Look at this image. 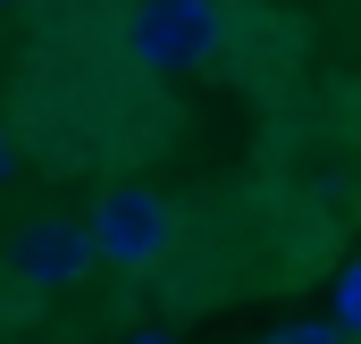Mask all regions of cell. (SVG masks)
<instances>
[{"label": "cell", "mask_w": 361, "mask_h": 344, "mask_svg": "<svg viewBox=\"0 0 361 344\" xmlns=\"http://www.w3.org/2000/svg\"><path fill=\"white\" fill-rule=\"evenodd\" d=\"M0 8H17V0H0Z\"/></svg>", "instance_id": "obj_7"}, {"label": "cell", "mask_w": 361, "mask_h": 344, "mask_svg": "<svg viewBox=\"0 0 361 344\" xmlns=\"http://www.w3.org/2000/svg\"><path fill=\"white\" fill-rule=\"evenodd\" d=\"M261 344H345V328H336V319H311V328H277V336H261Z\"/></svg>", "instance_id": "obj_5"}, {"label": "cell", "mask_w": 361, "mask_h": 344, "mask_svg": "<svg viewBox=\"0 0 361 344\" xmlns=\"http://www.w3.org/2000/svg\"><path fill=\"white\" fill-rule=\"evenodd\" d=\"M85 227H92V252L109 260V269H152V260L169 252V202H160L152 185L101 193V210H92Z\"/></svg>", "instance_id": "obj_2"}, {"label": "cell", "mask_w": 361, "mask_h": 344, "mask_svg": "<svg viewBox=\"0 0 361 344\" xmlns=\"http://www.w3.org/2000/svg\"><path fill=\"white\" fill-rule=\"evenodd\" d=\"M8 260H17V277L25 285H76L92 260V227H68V219H34V227H17V244H8Z\"/></svg>", "instance_id": "obj_3"}, {"label": "cell", "mask_w": 361, "mask_h": 344, "mask_svg": "<svg viewBox=\"0 0 361 344\" xmlns=\"http://www.w3.org/2000/svg\"><path fill=\"white\" fill-rule=\"evenodd\" d=\"M8 176H17V135L0 126V185H8Z\"/></svg>", "instance_id": "obj_6"}, {"label": "cell", "mask_w": 361, "mask_h": 344, "mask_svg": "<svg viewBox=\"0 0 361 344\" xmlns=\"http://www.w3.org/2000/svg\"><path fill=\"white\" fill-rule=\"evenodd\" d=\"M143 344H160V336H143Z\"/></svg>", "instance_id": "obj_8"}, {"label": "cell", "mask_w": 361, "mask_h": 344, "mask_svg": "<svg viewBox=\"0 0 361 344\" xmlns=\"http://www.w3.org/2000/svg\"><path fill=\"white\" fill-rule=\"evenodd\" d=\"M126 51H135L152 76L210 68V59H219V8H210V0H143V8L126 17Z\"/></svg>", "instance_id": "obj_1"}, {"label": "cell", "mask_w": 361, "mask_h": 344, "mask_svg": "<svg viewBox=\"0 0 361 344\" xmlns=\"http://www.w3.org/2000/svg\"><path fill=\"white\" fill-rule=\"evenodd\" d=\"M328 319H336L345 336H361V260L345 269V277H336V311H328Z\"/></svg>", "instance_id": "obj_4"}]
</instances>
